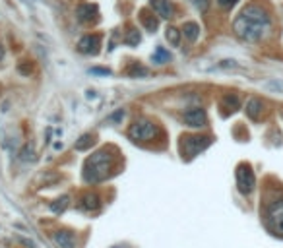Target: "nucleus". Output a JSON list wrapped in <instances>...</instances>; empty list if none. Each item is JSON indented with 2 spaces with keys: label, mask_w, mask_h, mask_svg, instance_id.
I'll return each mask as SVG.
<instances>
[{
  "label": "nucleus",
  "mask_w": 283,
  "mask_h": 248,
  "mask_svg": "<svg viewBox=\"0 0 283 248\" xmlns=\"http://www.w3.org/2000/svg\"><path fill=\"white\" fill-rule=\"evenodd\" d=\"M270 27H272L270 12L262 4H247L233 23L237 37H241L243 41H248V43L260 41L262 37L268 35Z\"/></svg>",
  "instance_id": "nucleus-1"
},
{
  "label": "nucleus",
  "mask_w": 283,
  "mask_h": 248,
  "mask_svg": "<svg viewBox=\"0 0 283 248\" xmlns=\"http://www.w3.org/2000/svg\"><path fill=\"white\" fill-rule=\"evenodd\" d=\"M113 165H115V157H113L107 149H101V151L93 153V155L86 161L84 180H86V182H91V184L105 180L107 175L113 171Z\"/></svg>",
  "instance_id": "nucleus-2"
},
{
  "label": "nucleus",
  "mask_w": 283,
  "mask_h": 248,
  "mask_svg": "<svg viewBox=\"0 0 283 248\" xmlns=\"http://www.w3.org/2000/svg\"><path fill=\"white\" fill-rule=\"evenodd\" d=\"M159 132L157 124L147 121V119H138L130 124L128 128V138L134 142H149L155 138V134Z\"/></svg>",
  "instance_id": "nucleus-3"
},
{
  "label": "nucleus",
  "mask_w": 283,
  "mask_h": 248,
  "mask_svg": "<svg viewBox=\"0 0 283 248\" xmlns=\"http://www.w3.org/2000/svg\"><path fill=\"white\" fill-rule=\"evenodd\" d=\"M254 186H256V177H254L252 167L248 163H241L237 167V188H239V192L250 196L254 192Z\"/></svg>",
  "instance_id": "nucleus-4"
},
{
  "label": "nucleus",
  "mask_w": 283,
  "mask_h": 248,
  "mask_svg": "<svg viewBox=\"0 0 283 248\" xmlns=\"http://www.w3.org/2000/svg\"><path fill=\"white\" fill-rule=\"evenodd\" d=\"M268 227L274 231L276 235L283 237V198H278L274 202H270L268 206Z\"/></svg>",
  "instance_id": "nucleus-5"
},
{
  "label": "nucleus",
  "mask_w": 283,
  "mask_h": 248,
  "mask_svg": "<svg viewBox=\"0 0 283 248\" xmlns=\"http://www.w3.org/2000/svg\"><path fill=\"white\" fill-rule=\"evenodd\" d=\"M210 143H212V140L208 136H186V138H182V151L188 157H194L196 153L204 151Z\"/></svg>",
  "instance_id": "nucleus-6"
},
{
  "label": "nucleus",
  "mask_w": 283,
  "mask_h": 248,
  "mask_svg": "<svg viewBox=\"0 0 283 248\" xmlns=\"http://www.w3.org/2000/svg\"><path fill=\"white\" fill-rule=\"evenodd\" d=\"M182 123L190 128H204L208 124V117H206V111L194 107V109H188L184 115H182Z\"/></svg>",
  "instance_id": "nucleus-7"
},
{
  "label": "nucleus",
  "mask_w": 283,
  "mask_h": 248,
  "mask_svg": "<svg viewBox=\"0 0 283 248\" xmlns=\"http://www.w3.org/2000/svg\"><path fill=\"white\" fill-rule=\"evenodd\" d=\"M101 47V37L99 35H86L78 41V51L84 54H97Z\"/></svg>",
  "instance_id": "nucleus-8"
},
{
  "label": "nucleus",
  "mask_w": 283,
  "mask_h": 248,
  "mask_svg": "<svg viewBox=\"0 0 283 248\" xmlns=\"http://www.w3.org/2000/svg\"><path fill=\"white\" fill-rule=\"evenodd\" d=\"M53 241L56 243V247L60 248H76V235L68 229H60V231H54L53 233Z\"/></svg>",
  "instance_id": "nucleus-9"
},
{
  "label": "nucleus",
  "mask_w": 283,
  "mask_h": 248,
  "mask_svg": "<svg viewBox=\"0 0 283 248\" xmlns=\"http://www.w3.org/2000/svg\"><path fill=\"white\" fill-rule=\"evenodd\" d=\"M99 206H101V198L95 192H86L82 196V200H80V208L84 212H95Z\"/></svg>",
  "instance_id": "nucleus-10"
},
{
  "label": "nucleus",
  "mask_w": 283,
  "mask_h": 248,
  "mask_svg": "<svg viewBox=\"0 0 283 248\" xmlns=\"http://www.w3.org/2000/svg\"><path fill=\"white\" fill-rule=\"evenodd\" d=\"M97 16V6L95 4H80L76 8V18L80 21H91Z\"/></svg>",
  "instance_id": "nucleus-11"
},
{
  "label": "nucleus",
  "mask_w": 283,
  "mask_h": 248,
  "mask_svg": "<svg viewBox=\"0 0 283 248\" xmlns=\"http://www.w3.org/2000/svg\"><path fill=\"white\" fill-rule=\"evenodd\" d=\"M153 10L159 14L161 18H173L175 16V6L171 0H155L153 2Z\"/></svg>",
  "instance_id": "nucleus-12"
},
{
  "label": "nucleus",
  "mask_w": 283,
  "mask_h": 248,
  "mask_svg": "<svg viewBox=\"0 0 283 248\" xmlns=\"http://www.w3.org/2000/svg\"><path fill=\"white\" fill-rule=\"evenodd\" d=\"M264 113V103L260 99H250L247 103V115L252 119V121H258Z\"/></svg>",
  "instance_id": "nucleus-13"
},
{
  "label": "nucleus",
  "mask_w": 283,
  "mask_h": 248,
  "mask_svg": "<svg viewBox=\"0 0 283 248\" xmlns=\"http://www.w3.org/2000/svg\"><path fill=\"white\" fill-rule=\"evenodd\" d=\"M180 33L184 35V39H188L190 43H194L196 39H198V35H200V25L194 23V21H186V23L182 25V31H180Z\"/></svg>",
  "instance_id": "nucleus-14"
},
{
  "label": "nucleus",
  "mask_w": 283,
  "mask_h": 248,
  "mask_svg": "<svg viewBox=\"0 0 283 248\" xmlns=\"http://www.w3.org/2000/svg\"><path fill=\"white\" fill-rule=\"evenodd\" d=\"M68 206H70V198H68V196H60V198H56L54 202H51V206H49V208H51V212L58 215V213L66 212V208H68Z\"/></svg>",
  "instance_id": "nucleus-15"
},
{
  "label": "nucleus",
  "mask_w": 283,
  "mask_h": 248,
  "mask_svg": "<svg viewBox=\"0 0 283 248\" xmlns=\"http://www.w3.org/2000/svg\"><path fill=\"white\" fill-rule=\"evenodd\" d=\"M239 105H241V101H239V97H237L235 93H227V95H223V99H221V107L227 109L229 113L237 111Z\"/></svg>",
  "instance_id": "nucleus-16"
},
{
  "label": "nucleus",
  "mask_w": 283,
  "mask_h": 248,
  "mask_svg": "<svg viewBox=\"0 0 283 248\" xmlns=\"http://www.w3.org/2000/svg\"><path fill=\"white\" fill-rule=\"evenodd\" d=\"M91 145H93V136H91V134L80 136V140H76V143H74V147H76L78 151H86Z\"/></svg>",
  "instance_id": "nucleus-17"
},
{
  "label": "nucleus",
  "mask_w": 283,
  "mask_h": 248,
  "mask_svg": "<svg viewBox=\"0 0 283 248\" xmlns=\"http://www.w3.org/2000/svg\"><path fill=\"white\" fill-rule=\"evenodd\" d=\"M142 23H143V25L147 27V31H151V33L157 29V19L153 18L151 14H147V12H142Z\"/></svg>",
  "instance_id": "nucleus-18"
},
{
  "label": "nucleus",
  "mask_w": 283,
  "mask_h": 248,
  "mask_svg": "<svg viewBox=\"0 0 283 248\" xmlns=\"http://www.w3.org/2000/svg\"><path fill=\"white\" fill-rule=\"evenodd\" d=\"M165 37H167V41H169L173 47H177L178 43H180V31H178L177 27H167V29H165Z\"/></svg>",
  "instance_id": "nucleus-19"
},
{
  "label": "nucleus",
  "mask_w": 283,
  "mask_h": 248,
  "mask_svg": "<svg viewBox=\"0 0 283 248\" xmlns=\"http://www.w3.org/2000/svg\"><path fill=\"white\" fill-rule=\"evenodd\" d=\"M19 159L21 161H35V149L31 143H25L23 149L19 151Z\"/></svg>",
  "instance_id": "nucleus-20"
},
{
  "label": "nucleus",
  "mask_w": 283,
  "mask_h": 248,
  "mask_svg": "<svg viewBox=\"0 0 283 248\" xmlns=\"http://www.w3.org/2000/svg\"><path fill=\"white\" fill-rule=\"evenodd\" d=\"M151 58H153V62H157V64H163V62H169V60H171V54L167 53V51H165L163 47H157V51L153 53V56H151Z\"/></svg>",
  "instance_id": "nucleus-21"
},
{
  "label": "nucleus",
  "mask_w": 283,
  "mask_h": 248,
  "mask_svg": "<svg viewBox=\"0 0 283 248\" xmlns=\"http://www.w3.org/2000/svg\"><path fill=\"white\" fill-rule=\"evenodd\" d=\"M124 43L130 45V47H132V45H138V43H140V33H138L136 29H130L128 35L124 37Z\"/></svg>",
  "instance_id": "nucleus-22"
},
{
  "label": "nucleus",
  "mask_w": 283,
  "mask_h": 248,
  "mask_svg": "<svg viewBox=\"0 0 283 248\" xmlns=\"http://www.w3.org/2000/svg\"><path fill=\"white\" fill-rule=\"evenodd\" d=\"M124 115H126V113H124L123 109H119L117 113H113L111 117H107L105 123H109V124H117V123H121V121H123V119H124Z\"/></svg>",
  "instance_id": "nucleus-23"
},
{
  "label": "nucleus",
  "mask_w": 283,
  "mask_h": 248,
  "mask_svg": "<svg viewBox=\"0 0 283 248\" xmlns=\"http://www.w3.org/2000/svg\"><path fill=\"white\" fill-rule=\"evenodd\" d=\"M192 4H194L200 12H206V10H208V6H210V2H208V0H192Z\"/></svg>",
  "instance_id": "nucleus-24"
},
{
  "label": "nucleus",
  "mask_w": 283,
  "mask_h": 248,
  "mask_svg": "<svg viewBox=\"0 0 283 248\" xmlns=\"http://www.w3.org/2000/svg\"><path fill=\"white\" fill-rule=\"evenodd\" d=\"M16 241H18V243H21L23 247H27V248H37L35 243H33V241H29V239H23V237H16Z\"/></svg>",
  "instance_id": "nucleus-25"
},
{
  "label": "nucleus",
  "mask_w": 283,
  "mask_h": 248,
  "mask_svg": "<svg viewBox=\"0 0 283 248\" xmlns=\"http://www.w3.org/2000/svg\"><path fill=\"white\" fill-rule=\"evenodd\" d=\"M130 74H140V76H147V70H145V68H143V66H132V68H130Z\"/></svg>",
  "instance_id": "nucleus-26"
},
{
  "label": "nucleus",
  "mask_w": 283,
  "mask_h": 248,
  "mask_svg": "<svg viewBox=\"0 0 283 248\" xmlns=\"http://www.w3.org/2000/svg\"><path fill=\"white\" fill-rule=\"evenodd\" d=\"M235 2H237V0H217V4H219L221 8H231Z\"/></svg>",
  "instance_id": "nucleus-27"
},
{
  "label": "nucleus",
  "mask_w": 283,
  "mask_h": 248,
  "mask_svg": "<svg viewBox=\"0 0 283 248\" xmlns=\"http://www.w3.org/2000/svg\"><path fill=\"white\" fill-rule=\"evenodd\" d=\"M2 58H4V47L0 45V60H2Z\"/></svg>",
  "instance_id": "nucleus-28"
},
{
  "label": "nucleus",
  "mask_w": 283,
  "mask_h": 248,
  "mask_svg": "<svg viewBox=\"0 0 283 248\" xmlns=\"http://www.w3.org/2000/svg\"><path fill=\"white\" fill-rule=\"evenodd\" d=\"M151 2H155V0H151Z\"/></svg>",
  "instance_id": "nucleus-29"
}]
</instances>
